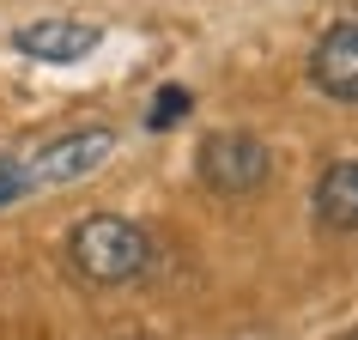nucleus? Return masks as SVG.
<instances>
[{"mask_svg": "<svg viewBox=\"0 0 358 340\" xmlns=\"http://www.w3.org/2000/svg\"><path fill=\"white\" fill-rule=\"evenodd\" d=\"M310 207H316V225H328V231H358V158H334V164L322 170Z\"/></svg>", "mask_w": 358, "mask_h": 340, "instance_id": "6", "label": "nucleus"}, {"mask_svg": "<svg viewBox=\"0 0 358 340\" xmlns=\"http://www.w3.org/2000/svg\"><path fill=\"white\" fill-rule=\"evenodd\" d=\"M310 85L322 97H334V104H358V19L334 24L310 49Z\"/></svg>", "mask_w": 358, "mask_h": 340, "instance_id": "4", "label": "nucleus"}, {"mask_svg": "<svg viewBox=\"0 0 358 340\" xmlns=\"http://www.w3.org/2000/svg\"><path fill=\"white\" fill-rule=\"evenodd\" d=\"M110 152H115V134L110 128H79V134L49 140L37 158H6V164H0V207L19 201V194H31V189H61V183L92 176Z\"/></svg>", "mask_w": 358, "mask_h": 340, "instance_id": "2", "label": "nucleus"}, {"mask_svg": "<svg viewBox=\"0 0 358 340\" xmlns=\"http://www.w3.org/2000/svg\"><path fill=\"white\" fill-rule=\"evenodd\" d=\"M182 110H189V92H182V85H164V92L152 97V128H170V122H182Z\"/></svg>", "mask_w": 358, "mask_h": 340, "instance_id": "7", "label": "nucleus"}, {"mask_svg": "<svg viewBox=\"0 0 358 340\" xmlns=\"http://www.w3.org/2000/svg\"><path fill=\"white\" fill-rule=\"evenodd\" d=\"M346 340H358V328H352V334H346Z\"/></svg>", "mask_w": 358, "mask_h": 340, "instance_id": "8", "label": "nucleus"}, {"mask_svg": "<svg viewBox=\"0 0 358 340\" xmlns=\"http://www.w3.org/2000/svg\"><path fill=\"white\" fill-rule=\"evenodd\" d=\"M31 61H55V67H67V61H85L103 43V31L85 19H37V24H24L19 37H13Z\"/></svg>", "mask_w": 358, "mask_h": 340, "instance_id": "5", "label": "nucleus"}, {"mask_svg": "<svg viewBox=\"0 0 358 340\" xmlns=\"http://www.w3.org/2000/svg\"><path fill=\"white\" fill-rule=\"evenodd\" d=\"M67 262L92 285H128L152 267V237H146V225H134L122 213H92L67 237Z\"/></svg>", "mask_w": 358, "mask_h": 340, "instance_id": "1", "label": "nucleus"}, {"mask_svg": "<svg viewBox=\"0 0 358 340\" xmlns=\"http://www.w3.org/2000/svg\"><path fill=\"white\" fill-rule=\"evenodd\" d=\"M194 170H201V183H207L213 194H255L267 176H273V152H267V140H255V134L225 128V134H207V140H201Z\"/></svg>", "mask_w": 358, "mask_h": 340, "instance_id": "3", "label": "nucleus"}]
</instances>
